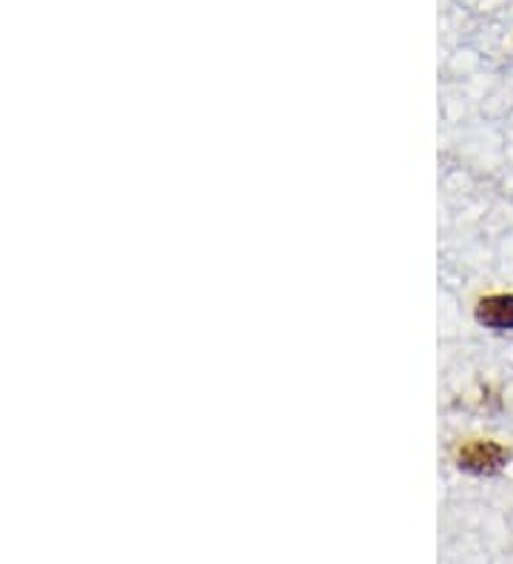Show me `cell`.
Masks as SVG:
<instances>
[{
	"label": "cell",
	"mask_w": 513,
	"mask_h": 564,
	"mask_svg": "<svg viewBox=\"0 0 513 564\" xmlns=\"http://www.w3.org/2000/svg\"><path fill=\"white\" fill-rule=\"evenodd\" d=\"M507 459H511V454L500 442L473 440L459 447V468L473 470V474H496V470L505 468Z\"/></svg>",
	"instance_id": "cell-1"
},
{
	"label": "cell",
	"mask_w": 513,
	"mask_h": 564,
	"mask_svg": "<svg viewBox=\"0 0 513 564\" xmlns=\"http://www.w3.org/2000/svg\"><path fill=\"white\" fill-rule=\"evenodd\" d=\"M477 319L491 330H513V294H488L477 303Z\"/></svg>",
	"instance_id": "cell-2"
}]
</instances>
